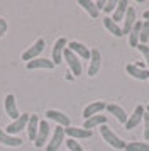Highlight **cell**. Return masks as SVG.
Listing matches in <instances>:
<instances>
[{
	"instance_id": "6da1fadb",
	"label": "cell",
	"mask_w": 149,
	"mask_h": 151,
	"mask_svg": "<svg viewBox=\"0 0 149 151\" xmlns=\"http://www.w3.org/2000/svg\"><path fill=\"white\" fill-rule=\"evenodd\" d=\"M100 134H102V137H103V141L108 143L112 148H115V150H125V144L127 143L122 141L120 137L117 136L110 127H107V126H100Z\"/></svg>"
},
{
	"instance_id": "7a4b0ae2",
	"label": "cell",
	"mask_w": 149,
	"mask_h": 151,
	"mask_svg": "<svg viewBox=\"0 0 149 151\" xmlns=\"http://www.w3.org/2000/svg\"><path fill=\"white\" fill-rule=\"evenodd\" d=\"M63 60L68 63V66L71 70V73L74 76H80L81 75V63H80V58L74 55L73 51H69V49H64V53H63Z\"/></svg>"
},
{
	"instance_id": "3957f363",
	"label": "cell",
	"mask_w": 149,
	"mask_h": 151,
	"mask_svg": "<svg viewBox=\"0 0 149 151\" xmlns=\"http://www.w3.org/2000/svg\"><path fill=\"white\" fill-rule=\"evenodd\" d=\"M29 117H31V114H20L19 119L12 121V122L5 127V132L10 134V136H14V134H17V132H20V131H24V127H27Z\"/></svg>"
},
{
	"instance_id": "277c9868",
	"label": "cell",
	"mask_w": 149,
	"mask_h": 151,
	"mask_svg": "<svg viewBox=\"0 0 149 151\" xmlns=\"http://www.w3.org/2000/svg\"><path fill=\"white\" fill-rule=\"evenodd\" d=\"M44 46H46L44 39H37V41L34 42V44L27 49V51H24V53H22V60H26L27 63L32 61V60H36V58H37L42 51H44Z\"/></svg>"
},
{
	"instance_id": "5b68a950",
	"label": "cell",
	"mask_w": 149,
	"mask_h": 151,
	"mask_svg": "<svg viewBox=\"0 0 149 151\" xmlns=\"http://www.w3.org/2000/svg\"><path fill=\"white\" fill-rule=\"evenodd\" d=\"M68 48V41L64 37H59L58 41L54 42L53 46V53H51V61L54 65H59L63 61V53H64V49Z\"/></svg>"
},
{
	"instance_id": "8992f818",
	"label": "cell",
	"mask_w": 149,
	"mask_h": 151,
	"mask_svg": "<svg viewBox=\"0 0 149 151\" xmlns=\"http://www.w3.org/2000/svg\"><path fill=\"white\" fill-rule=\"evenodd\" d=\"M144 114H146V109H144V105H137L134 109V112H132V116L127 119V122H125V129H134V127H137L139 126V122H141L142 119H144Z\"/></svg>"
},
{
	"instance_id": "52a82bcc",
	"label": "cell",
	"mask_w": 149,
	"mask_h": 151,
	"mask_svg": "<svg viewBox=\"0 0 149 151\" xmlns=\"http://www.w3.org/2000/svg\"><path fill=\"white\" fill-rule=\"evenodd\" d=\"M47 136H49V124H47V121H39V129H37V136H36L34 146L36 148H42L47 141Z\"/></svg>"
},
{
	"instance_id": "ba28073f",
	"label": "cell",
	"mask_w": 149,
	"mask_h": 151,
	"mask_svg": "<svg viewBox=\"0 0 149 151\" xmlns=\"http://www.w3.org/2000/svg\"><path fill=\"white\" fill-rule=\"evenodd\" d=\"M63 141H64V127L59 126V127L54 129V134H53V137H51V141L47 143L46 151H58V148L63 144Z\"/></svg>"
},
{
	"instance_id": "9c48e42d",
	"label": "cell",
	"mask_w": 149,
	"mask_h": 151,
	"mask_svg": "<svg viewBox=\"0 0 149 151\" xmlns=\"http://www.w3.org/2000/svg\"><path fill=\"white\" fill-rule=\"evenodd\" d=\"M103 109H107V104L103 102V100H95V102L88 104L87 107L83 109V117H85V121L90 119V117L97 116V114H100Z\"/></svg>"
},
{
	"instance_id": "30bf717a",
	"label": "cell",
	"mask_w": 149,
	"mask_h": 151,
	"mask_svg": "<svg viewBox=\"0 0 149 151\" xmlns=\"http://www.w3.org/2000/svg\"><path fill=\"white\" fill-rule=\"evenodd\" d=\"M46 117L47 119H51V121H54V122H58L61 126V127H69V117L66 116V114H63L61 110H54V109H49L46 112Z\"/></svg>"
},
{
	"instance_id": "8fae6325",
	"label": "cell",
	"mask_w": 149,
	"mask_h": 151,
	"mask_svg": "<svg viewBox=\"0 0 149 151\" xmlns=\"http://www.w3.org/2000/svg\"><path fill=\"white\" fill-rule=\"evenodd\" d=\"M68 49L73 51L74 55L78 56V58H81V60H90V55H92V51H90L85 44H81V42H78V41H71L68 44Z\"/></svg>"
},
{
	"instance_id": "7c38bea8",
	"label": "cell",
	"mask_w": 149,
	"mask_h": 151,
	"mask_svg": "<svg viewBox=\"0 0 149 151\" xmlns=\"http://www.w3.org/2000/svg\"><path fill=\"white\" fill-rule=\"evenodd\" d=\"M64 134L69 136L71 139H88V137L93 136V132L88 129H83V127H66L64 129Z\"/></svg>"
},
{
	"instance_id": "4fadbf2b",
	"label": "cell",
	"mask_w": 149,
	"mask_h": 151,
	"mask_svg": "<svg viewBox=\"0 0 149 151\" xmlns=\"http://www.w3.org/2000/svg\"><path fill=\"white\" fill-rule=\"evenodd\" d=\"M100 63H102V56L98 49H92V55H90V66H88V75L95 76L100 70Z\"/></svg>"
},
{
	"instance_id": "5bb4252c",
	"label": "cell",
	"mask_w": 149,
	"mask_h": 151,
	"mask_svg": "<svg viewBox=\"0 0 149 151\" xmlns=\"http://www.w3.org/2000/svg\"><path fill=\"white\" fill-rule=\"evenodd\" d=\"M5 114L12 121H15V119H19L20 114L19 110H17V105H15V97L12 95V93H9V95L5 97Z\"/></svg>"
},
{
	"instance_id": "9a60e30c",
	"label": "cell",
	"mask_w": 149,
	"mask_h": 151,
	"mask_svg": "<svg viewBox=\"0 0 149 151\" xmlns=\"http://www.w3.org/2000/svg\"><path fill=\"white\" fill-rule=\"evenodd\" d=\"M107 110H108V114H112V116H114L120 124H124V126H125L129 116L125 114V110L122 109L120 105H117V104H108V105H107Z\"/></svg>"
},
{
	"instance_id": "2e32d148",
	"label": "cell",
	"mask_w": 149,
	"mask_h": 151,
	"mask_svg": "<svg viewBox=\"0 0 149 151\" xmlns=\"http://www.w3.org/2000/svg\"><path fill=\"white\" fill-rule=\"evenodd\" d=\"M39 68H44V70H53L54 68V63L47 58H36L32 61L27 63V70H39Z\"/></svg>"
},
{
	"instance_id": "e0dca14e",
	"label": "cell",
	"mask_w": 149,
	"mask_h": 151,
	"mask_svg": "<svg viewBox=\"0 0 149 151\" xmlns=\"http://www.w3.org/2000/svg\"><path fill=\"white\" fill-rule=\"evenodd\" d=\"M135 10L132 7L127 9V12H125V17H124V27H122V34H129L132 27H134L135 24Z\"/></svg>"
},
{
	"instance_id": "ac0fdd59",
	"label": "cell",
	"mask_w": 149,
	"mask_h": 151,
	"mask_svg": "<svg viewBox=\"0 0 149 151\" xmlns=\"http://www.w3.org/2000/svg\"><path fill=\"white\" fill-rule=\"evenodd\" d=\"M127 9H129V2H127V0H120V2H117V7H115V10H114L112 21L117 22V24H119L120 21H124Z\"/></svg>"
},
{
	"instance_id": "d6986e66",
	"label": "cell",
	"mask_w": 149,
	"mask_h": 151,
	"mask_svg": "<svg viewBox=\"0 0 149 151\" xmlns=\"http://www.w3.org/2000/svg\"><path fill=\"white\" fill-rule=\"evenodd\" d=\"M37 129H39V117L36 114H31L29 117V122H27V136L31 141H36V136H37Z\"/></svg>"
},
{
	"instance_id": "ffe728a7",
	"label": "cell",
	"mask_w": 149,
	"mask_h": 151,
	"mask_svg": "<svg viewBox=\"0 0 149 151\" xmlns=\"http://www.w3.org/2000/svg\"><path fill=\"white\" fill-rule=\"evenodd\" d=\"M125 71H127L132 78H137V80H149V70L137 68L135 65H127V66H125Z\"/></svg>"
},
{
	"instance_id": "44dd1931",
	"label": "cell",
	"mask_w": 149,
	"mask_h": 151,
	"mask_svg": "<svg viewBox=\"0 0 149 151\" xmlns=\"http://www.w3.org/2000/svg\"><path fill=\"white\" fill-rule=\"evenodd\" d=\"M105 124H107V117L103 116V114H97V116L90 117V119H87V121L83 122V129L92 131V127H97V126H105Z\"/></svg>"
},
{
	"instance_id": "7402d4cb",
	"label": "cell",
	"mask_w": 149,
	"mask_h": 151,
	"mask_svg": "<svg viewBox=\"0 0 149 151\" xmlns=\"http://www.w3.org/2000/svg\"><path fill=\"white\" fill-rule=\"evenodd\" d=\"M0 143L4 144V146H10V148H17L22 144V139L17 136H10V134H7L5 131L0 129Z\"/></svg>"
},
{
	"instance_id": "603a6c76",
	"label": "cell",
	"mask_w": 149,
	"mask_h": 151,
	"mask_svg": "<svg viewBox=\"0 0 149 151\" xmlns=\"http://www.w3.org/2000/svg\"><path fill=\"white\" fill-rule=\"evenodd\" d=\"M141 27H142V22L137 21V22L134 24L132 31L129 32V46L137 48V44H139V36H141Z\"/></svg>"
},
{
	"instance_id": "cb8c5ba5",
	"label": "cell",
	"mask_w": 149,
	"mask_h": 151,
	"mask_svg": "<svg viewBox=\"0 0 149 151\" xmlns=\"http://www.w3.org/2000/svg\"><path fill=\"white\" fill-rule=\"evenodd\" d=\"M103 26H105V29H107L110 34H114L115 37H122V27L117 24V22L112 21V17H105L103 19Z\"/></svg>"
},
{
	"instance_id": "d4e9b609",
	"label": "cell",
	"mask_w": 149,
	"mask_h": 151,
	"mask_svg": "<svg viewBox=\"0 0 149 151\" xmlns=\"http://www.w3.org/2000/svg\"><path fill=\"white\" fill-rule=\"evenodd\" d=\"M78 5L85 9V10L88 12V15H90V17H93V19H97L98 14H100V10L97 9L95 2H92V0H78Z\"/></svg>"
},
{
	"instance_id": "484cf974",
	"label": "cell",
	"mask_w": 149,
	"mask_h": 151,
	"mask_svg": "<svg viewBox=\"0 0 149 151\" xmlns=\"http://www.w3.org/2000/svg\"><path fill=\"white\" fill-rule=\"evenodd\" d=\"M125 151H149V144L142 141H130L125 144Z\"/></svg>"
},
{
	"instance_id": "4316f807",
	"label": "cell",
	"mask_w": 149,
	"mask_h": 151,
	"mask_svg": "<svg viewBox=\"0 0 149 151\" xmlns=\"http://www.w3.org/2000/svg\"><path fill=\"white\" fill-rule=\"evenodd\" d=\"M148 41H149V21H144L141 27V36H139V44H146Z\"/></svg>"
},
{
	"instance_id": "83f0119b",
	"label": "cell",
	"mask_w": 149,
	"mask_h": 151,
	"mask_svg": "<svg viewBox=\"0 0 149 151\" xmlns=\"http://www.w3.org/2000/svg\"><path fill=\"white\" fill-rule=\"evenodd\" d=\"M66 146L69 151H83V148H81V144L76 141V139H71V137H68L66 141Z\"/></svg>"
},
{
	"instance_id": "f1b7e54d",
	"label": "cell",
	"mask_w": 149,
	"mask_h": 151,
	"mask_svg": "<svg viewBox=\"0 0 149 151\" xmlns=\"http://www.w3.org/2000/svg\"><path fill=\"white\" fill-rule=\"evenodd\" d=\"M137 49L142 53L144 60H146V65H148V68H149V46L148 44H137Z\"/></svg>"
},
{
	"instance_id": "f546056e",
	"label": "cell",
	"mask_w": 149,
	"mask_h": 151,
	"mask_svg": "<svg viewBox=\"0 0 149 151\" xmlns=\"http://www.w3.org/2000/svg\"><path fill=\"white\" fill-rule=\"evenodd\" d=\"M144 139L149 141V114H144Z\"/></svg>"
},
{
	"instance_id": "4dcf8cb0",
	"label": "cell",
	"mask_w": 149,
	"mask_h": 151,
	"mask_svg": "<svg viewBox=\"0 0 149 151\" xmlns=\"http://www.w3.org/2000/svg\"><path fill=\"white\" fill-rule=\"evenodd\" d=\"M115 7H117V2L110 0V2H107V4H105V9H103V10H105V12H114Z\"/></svg>"
},
{
	"instance_id": "1f68e13d",
	"label": "cell",
	"mask_w": 149,
	"mask_h": 151,
	"mask_svg": "<svg viewBox=\"0 0 149 151\" xmlns=\"http://www.w3.org/2000/svg\"><path fill=\"white\" fill-rule=\"evenodd\" d=\"M7 27H9V26H7L5 19H2V17H0V37L7 32Z\"/></svg>"
},
{
	"instance_id": "d6a6232c",
	"label": "cell",
	"mask_w": 149,
	"mask_h": 151,
	"mask_svg": "<svg viewBox=\"0 0 149 151\" xmlns=\"http://www.w3.org/2000/svg\"><path fill=\"white\" fill-rule=\"evenodd\" d=\"M105 4H107V2H102V0L95 2V5H97V9H98V10H103V9H105Z\"/></svg>"
},
{
	"instance_id": "836d02e7",
	"label": "cell",
	"mask_w": 149,
	"mask_h": 151,
	"mask_svg": "<svg viewBox=\"0 0 149 151\" xmlns=\"http://www.w3.org/2000/svg\"><path fill=\"white\" fill-rule=\"evenodd\" d=\"M142 15H144V19H146V21H149V10H146Z\"/></svg>"
},
{
	"instance_id": "e575fe53",
	"label": "cell",
	"mask_w": 149,
	"mask_h": 151,
	"mask_svg": "<svg viewBox=\"0 0 149 151\" xmlns=\"http://www.w3.org/2000/svg\"><path fill=\"white\" fill-rule=\"evenodd\" d=\"M146 110H148V114H149V105H148V107H146Z\"/></svg>"
}]
</instances>
